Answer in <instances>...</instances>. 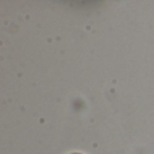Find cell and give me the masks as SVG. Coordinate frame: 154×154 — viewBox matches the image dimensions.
<instances>
[{
    "label": "cell",
    "instance_id": "cell-1",
    "mask_svg": "<svg viewBox=\"0 0 154 154\" xmlns=\"http://www.w3.org/2000/svg\"><path fill=\"white\" fill-rule=\"evenodd\" d=\"M69 154H84V153H69Z\"/></svg>",
    "mask_w": 154,
    "mask_h": 154
}]
</instances>
